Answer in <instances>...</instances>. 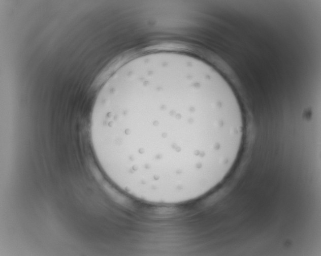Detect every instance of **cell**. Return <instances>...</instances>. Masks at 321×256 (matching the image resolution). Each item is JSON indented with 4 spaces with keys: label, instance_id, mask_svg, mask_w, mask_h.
<instances>
[{
    "label": "cell",
    "instance_id": "1",
    "mask_svg": "<svg viewBox=\"0 0 321 256\" xmlns=\"http://www.w3.org/2000/svg\"><path fill=\"white\" fill-rule=\"evenodd\" d=\"M241 108L213 83L176 67L117 82L91 116L104 172L124 192L156 203L194 201L220 183L238 159Z\"/></svg>",
    "mask_w": 321,
    "mask_h": 256
}]
</instances>
